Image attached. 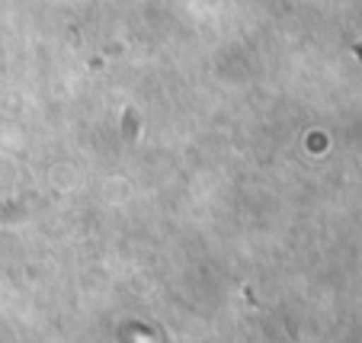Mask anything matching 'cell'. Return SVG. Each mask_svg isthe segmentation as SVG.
<instances>
[{"instance_id":"1","label":"cell","mask_w":362,"mask_h":343,"mask_svg":"<svg viewBox=\"0 0 362 343\" xmlns=\"http://www.w3.org/2000/svg\"><path fill=\"white\" fill-rule=\"evenodd\" d=\"M353 52H356V58H362V42H359V45L353 48Z\"/></svg>"}]
</instances>
